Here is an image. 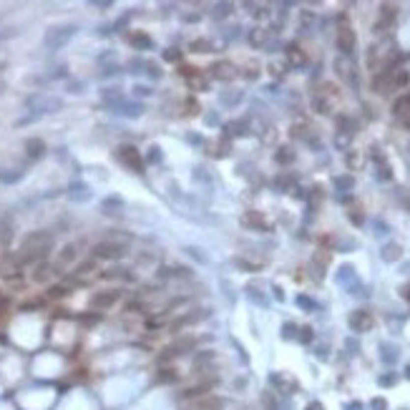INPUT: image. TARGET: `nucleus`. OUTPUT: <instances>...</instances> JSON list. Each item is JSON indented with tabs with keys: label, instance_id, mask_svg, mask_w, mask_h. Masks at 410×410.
<instances>
[{
	"label": "nucleus",
	"instance_id": "0eeeda50",
	"mask_svg": "<svg viewBox=\"0 0 410 410\" xmlns=\"http://www.w3.org/2000/svg\"><path fill=\"white\" fill-rule=\"evenodd\" d=\"M214 385H217V378H206V380H202V382H197V385L184 387V390H181V398H184V400H202V398L209 395V390H214Z\"/></svg>",
	"mask_w": 410,
	"mask_h": 410
},
{
	"label": "nucleus",
	"instance_id": "9b49d317",
	"mask_svg": "<svg viewBox=\"0 0 410 410\" xmlns=\"http://www.w3.org/2000/svg\"><path fill=\"white\" fill-rule=\"evenodd\" d=\"M56 274H60V269H58L56 264H51V262H38V264H33L30 279H33V285H46V282H51Z\"/></svg>",
	"mask_w": 410,
	"mask_h": 410
},
{
	"label": "nucleus",
	"instance_id": "c9c22d12",
	"mask_svg": "<svg viewBox=\"0 0 410 410\" xmlns=\"http://www.w3.org/2000/svg\"><path fill=\"white\" fill-rule=\"evenodd\" d=\"M350 219H352L355 224H362V214H360V209H350Z\"/></svg>",
	"mask_w": 410,
	"mask_h": 410
},
{
	"label": "nucleus",
	"instance_id": "f03ea898",
	"mask_svg": "<svg viewBox=\"0 0 410 410\" xmlns=\"http://www.w3.org/2000/svg\"><path fill=\"white\" fill-rule=\"evenodd\" d=\"M116 159L128 169V171H134V174H144V169H146V161L141 156V151L131 144H123L116 148Z\"/></svg>",
	"mask_w": 410,
	"mask_h": 410
},
{
	"label": "nucleus",
	"instance_id": "6ab92c4d",
	"mask_svg": "<svg viewBox=\"0 0 410 410\" xmlns=\"http://www.w3.org/2000/svg\"><path fill=\"white\" fill-rule=\"evenodd\" d=\"M128 43H131L134 48H139V51H146V48H151V38H148L146 33H141V30H134L131 35H128Z\"/></svg>",
	"mask_w": 410,
	"mask_h": 410
},
{
	"label": "nucleus",
	"instance_id": "f257e3e1",
	"mask_svg": "<svg viewBox=\"0 0 410 410\" xmlns=\"http://www.w3.org/2000/svg\"><path fill=\"white\" fill-rule=\"evenodd\" d=\"M56 239L51 232H33L23 239V247H20L15 254H18V262L20 264H38V262H46L48 252L53 249Z\"/></svg>",
	"mask_w": 410,
	"mask_h": 410
},
{
	"label": "nucleus",
	"instance_id": "b1692460",
	"mask_svg": "<svg viewBox=\"0 0 410 410\" xmlns=\"http://www.w3.org/2000/svg\"><path fill=\"white\" fill-rule=\"evenodd\" d=\"M197 408H199V410H219V408H222V400H219V398H202V400L197 403Z\"/></svg>",
	"mask_w": 410,
	"mask_h": 410
},
{
	"label": "nucleus",
	"instance_id": "a18cd8bd",
	"mask_svg": "<svg viewBox=\"0 0 410 410\" xmlns=\"http://www.w3.org/2000/svg\"><path fill=\"white\" fill-rule=\"evenodd\" d=\"M408 378H410V368H408Z\"/></svg>",
	"mask_w": 410,
	"mask_h": 410
},
{
	"label": "nucleus",
	"instance_id": "4468645a",
	"mask_svg": "<svg viewBox=\"0 0 410 410\" xmlns=\"http://www.w3.org/2000/svg\"><path fill=\"white\" fill-rule=\"evenodd\" d=\"M78 260V244H66L60 252H58V257H56V267L58 269H63V267H71L73 262Z\"/></svg>",
	"mask_w": 410,
	"mask_h": 410
},
{
	"label": "nucleus",
	"instance_id": "1a4fd4ad",
	"mask_svg": "<svg viewBox=\"0 0 410 410\" xmlns=\"http://www.w3.org/2000/svg\"><path fill=\"white\" fill-rule=\"evenodd\" d=\"M242 224H244L247 229H257V232H269V229H272L269 219L264 217L262 211H257V209H249V211L242 214Z\"/></svg>",
	"mask_w": 410,
	"mask_h": 410
},
{
	"label": "nucleus",
	"instance_id": "f704fd0d",
	"mask_svg": "<svg viewBox=\"0 0 410 410\" xmlns=\"http://www.w3.org/2000/svg\"><path fill=\"white\" fill-rule=\"evenodd\" d=\"M179 73H181L184 78H191V76H197V73H199V68H191V66H181V68H179Z\"/></svg>",
	"mask_w": 410,
	"mask_h": 410
},
{
	"label": "nucleus",
	"instance_id": "a211bd4d",
	"mask_svg": "<svg viewBox=\"0 0 410 410\" xmlns=\"http://www.w3.org/2000/svg\"><path fill=\"white\" fill-rule=\"evenodd\" d=\"M26 151H28V159H40L43 154H46V144H43L40 139H28L26 141Z\"/></svg>",
	"mask_w": 410,
	"mask_h": 410
},
{
	"label": "nucleus",
	"instance_id": "37998d69",
	"mask_svg": "<svg viewBox=\"0 0 410 410\" xmlns=\"http://www.w3.org/2000/svg\"><path fill=\"white\" fill-rule=\"evenodd\" d=\"M405 299H410V287H408V290H405Z\"/></svg>",
	"mask_w": 410,
	"mask_h": 410
},
{
	"label": "nucleus",
	"instance_id": "cd10ccee",
	"mask_svg": "<svg viewBox=\"0 0 410 410\" xmlns=\"http://www.w3.org/2000/svg\"><path fill=\"white\" fill-rule=\"evenodd\" d=\"M91 272H96V260H88V262L78 264L73 274H76V277H83V274H91Z\"/></svg>",
	"mask_w": 410,
	"mask_h": 410
},
{
	"label": "nucleus",
	"instance_id": "79ce46f5",
	"mask_svg": "<svg viewBox=\"0 0 410 410\" xmlns=\"http://www.w3.org/2000/svg\"><path fill=\"white\" fill-rule=\"evenodd\" d=\"M405 126H408V128H410V114H408V116H405Z\"/></svg>",
	"mask_w": 410,
	"mask_h": 410
},
{
	"label": "nucleus",
	"instance_id": "393cba45",
	"mask_svg": "<svg viewBox=\"0 0 410 410\" xmlns=\"http://www.w3.org/2000/svg\"><path fill=\"white\" fill-rule=\"evenodd\" d=\"M68 194H71V199L83 202V199H88V186H83V184H73Z\"/></svg>",
	"mask_w": 410,
	"mask_h": 410
},
{
	"label": "nucleus",
	"instance_id": "412c9836",
	"mask_svg": "<svg viewBox=\"0 0 410 410\" xmlns=\"http://www.w3.org/2000/svg\"><path fill=\"white\" fill-rule=\"evenodd\" d=\"M274 161H277V164H282V166L292 164V161H294V151H292L290 146H282V148H279L277 154H274Z\"/></svg>",
	"mask_w": 410,
	"mask_h": 410
},
{
	"label": "nucleus",
	"instance_id": "2f4dec72",
	"mask_svg": "<svg viewBox=\"0 0 410 410\" xmlns=\"http://www.w3.org/2000/svg\"><path fill=\"white\" fill-rule=\"evenodd\" d=\"M164 60L179 63V60H181V51H179V48H166V51H164Z\"/></svg>",
	"mask_w": 410,
	"mask_h": 410
},
{
	"label": "nucleus",
	"instance_id": "4c0bfd02",
	"mask_svg": "<svg viewBox=\"0 0 410 410\" xmlns=\"http://www.w3.org/2000/svg\"><path fill=\"white\" fill-rule=\"evenodd\" d=\"M269 71H272V76H285V66H277V63H272Z\"/></svg>",
	"mask_w": 410,
	"mask_h": 410
},
{
	"label": "nucleus",
	"instance_id": "a878e982",
	"mask_svg": "<svg viewBox=\"0 0 410 410\" xmlns=\"http://www.w3.org/2000/svg\"><path fill=\"white\" fill-rule=\"evenodd\" d=\"M186 83H189V88H197V91H206V78H204L202 73H197V76L186 78Z\"/></svg>",
	"mask_w": 410,
	"mask_h": 410
},
{
	"label": "nucleus",
	"instance_id": "a19ab883",
	"mask_svg": "<svg viewBox=\"0 0 410 410\" xmlns=\"http://www.w3.org/2000/svg\"><path fill=\"white\" fill-rule=\"evenodd\" d=\"M307 410H322V405H320V403H312V405H310Z\"/></svg>",
	"mask_w": 410,
	"mask_h": 410
},
{
	"label": "nucleus",
	"instance_id": "f3484780",
	"mask_svg": "<svg viewBox=\"0 0 410 410\" xmlns=\"http://www.w3.org/2000/svg\"><path fill=\"white\" fill-rule=\"evenodd\" d=\"M191 269L189 267H181V264H171V267H161L159 269V277L161 279H171V277H189Z\"/></svg>",
	"mask_w": 410,
	"mask_h": 410
},
{
	"label": "nucleus",
	"instance_id": "2eb2a0df",
	"mask_svg": "<svg viewBox=\"0 0 410 410\" xmlns=\"http://www.w3.org/2000/svg\"><path fill=\"white\" fill-rule=\"evenodd\" d=\"M395 18H398V5H382V8H380V20H378L375 30H378V33H385L387 28L395 23Z\"/></svg>",
	"mask_w": 410,
	"mask_h": 410
},
{
	"label": "nucleus",
	"instance_id": "c756f323",
	"mask_svg": "<svg viewBox=\"0 0 410 410\" xmlns=\"http://www.w3.org/2000/svg\"><path fill=\"white\" fill-rule=\"evenodd\" d=\"M398 257H400V247H398V244H387V247H385V252H382V260L393 262V260H398Z\"/></svg>",
	"mask_w": 410,
	"mask_h": 410
},
{
	"label": "nucleus",
	"instance_id": "c03bdc74",
	"mask_svg": "<svg viewBox=\"0 0 410 410\" xmlns=\"http://www.w3.org/2000/svg\"><path fill=\"white\" fill-rule=\"evenodd\" d=\"M405 101H408V103H410V93H408V96H405Z\"/></svg>",
	"mask_w": 410,
	"mask_h": 410
},
{
	"label": "nucleus",
	"instance_id": "ea45409f",
	"mask_svg": "<svg viewBox=\"0 0 410 410\" xmlns=\"http://www.w3.org/2000/svg\"><path fill=\"white\" fill-rule=\"evenodd\" d=\"M373 408L375 410H385V400H373Z\"/></svg>",
	"mask_w": 410,
	"mask_h": 410
},
{
	"label": "nucleus",
	"instance_id": "ddd939ff",
	"mask_svg": "<svg viewBox=\"0 0 410 410\" xmlns=\"http://www.w3.org/2000/svg\"><path fill=\"white\" fill-rule=\"evenodd\" d=\"M373 325H375V320H373V315H370L368 310H355V312L350 315V327H352L355 332H368Z\"/></svg>",
	"mask_w": 410,
	"mask_h": 410
},
{
	"label": "nucleus",
	"instance_id": "aec40b11",
	"mask_svg": "<svg viewBox=\"0 0 410 410\" xmlns=\"http://www.w3.org/2000/svg\"><path fill=\"white\" fill-rule=\"evenodd\" d=\"M189 51H194V53H211L214 46H211L206 38H197V40H191V43H189Z\"/></svg>",
	"mask_w": 410,
	"mask_h": 410
},
{
	"label": "nucleus",
	"instance_id": "20e7f679",
	"mask_svg": "<svg viewBox=\"0 0 410 410\" xmlns=\"http://www.w3.org/2000/svg\"><path fill=\"white\" fill-rule=\"evenodd\" d=\"M93 260H121L126 254V244L118 239H103L98 244H93Z\"/></svg>",
	"mask_w": 410,
	"mask_h": 410
},
{
	"label": "nucleus",
	"instance_id": "9d476101",
	"mask_svg": "<svg viewBox=\"0 0 410 410\" xmlns=\"http://www.w3.org/2000/svg\"><path fill=\"white\" fill-rule=\"evenodd\" d=\"M209 76H211L214 81L229 83V81H234V76H236V66H234L232 60H217V63H211Z\"/></svg>",
	"mask_w": 410,
	"mask_h": 410
},
{
	"label": "nucleus",
	"instance_id": "c85d7f7f",
	"mask_svg": "<svg viewBox=\"0 0 410 410\" xmlns=\"http://www.w3.org/2000/svg\"><path fill=\"white\" fill-rule=\"evenodd\" d=\"M408 83H410V73L403 71V68H395V91L403 88V86H408Z\"/></svg>",
	"mask_w": 410,
	"mask_h": 410
},
{
	"label": "nucleus",
	"instance_id": "72a5a7b5",
	"mask_svg": "<svg viewBox=\"0 0 410 410\" xmlns=\"http://www.w3.org/2000/svg\"><path fill=\"white\" fill-rule=\"evenodd\" d=\"M360 164H362V156H360V154H352V151H350V154H348V166H350V169H357Z\"/></svg>",
	"mask_w": 410,
	"mask_h": 410
},
{
	"label": "nucleus",
	"instance_id": "473e14b6",
	"mask_svg": "<svg viewBox=\"0 0 410 410\" xmlns=\"http://www.w3.org/2000/svg\"><path fill=\"white\" fill-rule=\"evenodd\" d=\"M184 109H186L184 114H189V116H191V114H199V103H197V101H194V98L189 96V98L184 101Z\"/></svg>",
	"mask_w": 410,
	"mask_h": 410
},
{
	"label": "nucleus",
	"instance_id": "7ed1b4c3",
	"mask_svg": "<svg viewBox=\"0 0 410 410\" xmlns=\"http://www.w3.org/2000/svg\"><path fill=\"white\" fill-rule=\"evenodd\" d=\"M337 98H340V93H337L335 86H332V83H322L320 91L312 96V109H315L317 114H330V111L335 109Z\"/></svg>",
	"mask_w": 410,
	"mask_h": 410
},
{
	"label": "nucleus",
	"instance_id": "bb28decb",
	"mask_svg": "<svg viewBox=\"0 0 410 410\" xmlns=\"http://www.w3.org/2000/svg\"><path fill=\"white\" fill-rule=\"evenodd\" d=\"M249 40H252V46H262V43L267 40V30L264 28H254L249 33Z\"/></svg>",
	"mask_w": 410,
	"mask_h": 410
},
{
	"label": "nucleus",
	"instance_id": "e433bc0d",
	"mask_svg": "<svg viewBox=\"0 0 410 410\" xmlns=\"http://www.w3.org/2000/svg\"><path fill=\"white\" fill-rule=\"evenodd\" d=\"M146 68H148V76H154V78H159V76H161L159 66H154V63H146Z\"/></svg>",
	"mask_w": 410,
	"mask_h": 410
},
{
	"label": "nucleus",
	"instance_id": "423d86ee",
	"mask_svg": "<svg viewBox=\"0 0 410 410\" xmlns=\"http://www.w3.org/2000/svg\"><path fill=\"white\" fill-rule=\"evenodd\" d=\"M76 33V26H58V28H51L46 30V38H43V43H46L48 48H60V46H66V43L73 38Z\"/></svg>",
	"mask_w": 410,
	"mask_h": 410
},
{
	"label": "nucleus",
	"instance_id": "dca6fc26",
	"mask_svg": "<svg viewBox=\"0 0 410 410\" xmlns=\"http://www.w3.org/2000/svg\"><path fill=\"white\" fill-rule=\"evenodd\" d=\"M287 63L290 66H294V68H299V66H305L307 63V56H305V51H302L299 46H287Z\"/></svg>",
	"mask_w": 410,
	"mask_h": 410
},
{
	"label": "nucleus",
	"instance_id": "7c9ffc66",
	"mask_svg": "<svg viewBox=\"0 0 410 410\" xmlns=\"http://www.w3.org/2000/svg\"><path fill=\"white\" fill-rule=\"evenodd\" d=\"M144 161H148V164H159V161H161V148H159V146H151Z\"/></svg>",
	"mask_w": 410,
	"mask_h": 410
},
{
	"label": "nucleus",
	"instance_id": "6e6552de",
	"mask_svg": "<svg viewBox=\"0 0 410 410\" xmlns=\"http://www.w3.org/2000/svg\"><path fill=\"white\" fill-rule=\"evenodd\" d=\"M355 46H357V35H355V30L342 20V26L337 28V48H340L345 56H350V53L355 51Z\"/></svg>",
	"mask_w": 410,
	"mask_h": 410
},
{
	"label": "nucleus",
	"instance_id": "5701e85b",
	"mask_svg": "<svg viewBox=\"0 0 410 410\" xmlns=\"http://www.w3.org/2000/svg\"><path fill=\"white\" fill-rule=\"evenodd\" d=\"M68 294V287L66 285H51L48 292H46V299H63Z\"/></svg>",
	"mask_w": 410,
	"mask_h": 410
},
{
	"label": "nucleus",
	"instance_id": "58836bf2",
	"mask_svg": "<svg viewBox=\"0 0 410 410\" xmlns=\"http://www.w3.org/2000/svg\"><path fill=\"white\" fill-rule=\"evenodd\" d=\"M299 340H302V342H310V340H312V330L305 327V330H302V335H299Z\"/></svg>",
	"mask_w": 410,
	"mask_h": 410
},
{
	"label": "nucleus",
	"instance_id": "39448f33",
	"mask_svg": "<svg viewBox=\"0 0 410 410\" xmlns=\"http://www.w3.org/2000/svg\"><path fill=\"white\" fill-rule=\"evenodd\" d=\"M194 345H197V340H194L191 335H181L176 337L174 342L169 345V348H164V352L159 355V362H169V360H174V357H181L186 352L194 350Z\"/></svg>",
	"mask_w": 410,
	"mask_h": 410
},
{
	"label": "nucleus",
	"instance_id": "f8f14e48",
	"mask_svg": "<svg viewBox=\"0 0 410 410\" xmlns=\"http://www.w3.org/2000/svg\"><path fill=\"white\" fill-rule=\"evenodd\" d=\"M118 299H121V290H103V292H96L91 297V307L93 310H109Z\"/></svg>",
	"mask_w": 410,
	"mask_h": 410
},
{
	"label": "nucleus",
	"instance_id": "4be33fe9",
	"mask_svg": "<svg viewBox=\"0 0 410 410\" xmlns=\"http://www.w3.org/2000/svg\"><path fill=\"white\" fill-rule=\"evenodd\" d=\"M159 382H176L179 380V370L176 368H161L159 375H156Z\"/></svg>",
	"mask_w": 410,
	"mask_h": 410
}]
</instances>
